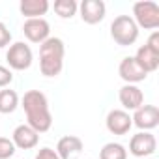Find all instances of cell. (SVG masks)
<instances>
[{"mask_svg": "<svg viewBox=\"0 0 159 159\" xmlns=\"http://www.w3.org/2000/svg\"><path fill=\"white\" fill-rule=\"evenodd\" d=\"M23 109L26 112L28 125L36 133H45L52 125V114L49 111L47 96L39 90H28L23 96Z\"/></svg>", "mask_w": 159, "mask_h": 159, "instance_id": "6da1fadb", "label": "cell"}, {"mask_svg": "<svg viewBox=\"0 0 159 159\" xmlns=\"http://www.w3.org/2000/svg\"><path fill=\"white\" fill-rule=\"evenodd\" d=\"M64 54L66 47L60 38H49L39 45V69L45 77L60 75L64 67Z\"/></svg>", "mask_w": 159, "mask_h": 159, "instance_id": "7a4b0ae2", "label": "cell"}, {"mask_svg": "<svg viewBox=\"0 0 159 159\" xmlns=\"http://www.w3.org/2000/svg\"><path fill=\"white\" fill-rule=\"evenodd\" d=\"M111 38L122 47L133 45L139 39V26L133 21V17L131 15L114 17V21L111 23Z\"/></svg>", "mask_w": 159, "mask_h": 159, "instance_id": "3957f363", "label": "cell"}, {"mask_svg": "<svg viewBox=\"0 0 159 159\" xmlns=\"http://www.w3.org/2000/svg\"><path fill=\"white\" fill-rule=\"evenodd\" d=\"M133 21L137 26L155 30L159 26V6L152 0H140L133 4Z\"/></svg>", "mask_w": 159, "mask_h": 159, "instance_id": "277c9868", "label": "cell"}, {"mask_svg": "<svg viewBox=\"0 0 159 159\" xmlns=\"http://www.w3.org/2000/svg\"><path fill=\"white\" fill-rule=\"evenodd\" d=\"M6 60L10 64L11 69L15 71H25L32 66V60H34V54H32V49L23 43V41H17L13 45H10L8 52H6Z\"/></svg>", "mask_w": 159, "mask_h": 159, "instance_id": "5b68a950", "label": "cell"}, {"mask_svg": "<svg viewBox=\"0 0 159 159\" xmlns=\"http://www.w3.org/2000/svg\"><path fill=\"white\" fill-rule=\"evenodd\" d=\"M155 150H157V140L150 131H140V133L133 135L131 140H129V152L135 157H144L146 159Z\"/></svg>", "mask_w": 159, "mask_h": 159, "instance_id": "8992f818", "label": "cell"}, {"mask_svg": "<svg viewBox=\"0 0 159 159\" xmlns=\"http://www.w3.org/2000/svg\"><path fill=\"white\" fill-rule=\"evenodd\" d=\"M23 34L26 36L28 41L41 45L45 39L51 38L49 36L51 34V25L43 17H39V19H26L25 25H23Z\"/></svg>", "mask_w": 159, "mask_h": 159, "instance_id": "52a82bcc", "label": "cell"}, {"mask_svg": "<svg viewBox=\"0 0 159 159\" xmlns=\"http://www.w3.org/2000/svg\"><path fill=\"white\" fill-rule=\"evenodd\" d=\"M79 11H81V19L86 25H98L105 19L107 6L103 0H83L79 4Z\"/></svg>", "mask_w": 159, "mask_h": 159, "instance_id": "ba28073f", "label": "cell"}, {"mask_svg": "<svg viewBox=\"0 0 159 159\" xmlns=\"http://www.w3.org/2000/svg\"><path fill=\"white\" fill-rule=\"evenodd\" d=\"M131 122L139 129L150 131V129L157 127V124H159V109L155 105H142L135 111V114L131 116Z\"/></svg>", "mask_w": 159, "mask_h": 159, "instance_id": "9c48e42d", "label": "cell"}, {"mask_svg": "<svg viewBox=\"0 0 159 159\" xmlns=\"http://www.w3.org/2000/svg\"><path fill=\"white\" fill-rule=\"evenodd\" d=\"M107 129L112 133V135H127L133 122H131V116L127 111H122V109H112L109 114H107Z\"/></svg>", "mask_w": 159, "mask_h": 159, "instance_id": "30bf717a", "label": "cell"}, {"mask_svg": "<svg viewBox=\"0 0 159 159\" xmlns=\"http://www.w3.org/2000/svg\"><path fill=\"white\" fill-rule=\"evenodd\" d=\"M118 73H120V77L125 81V84H137V83L144 81V79L148 77V73L135 62L133 56H125V58L120 62Z\"/></svg>", "mask_w": 159, "mask_h": 159, "instance_id": "8fae6325", "label": "cell"}, {"mask_svg": "<svg viewBox=\"0 0 159 159\" xmlns=\"http://www.w3.org/2000/svg\"><path fill=\"white\" fill-rule=\"evenodd\" d=\"M15 148H21V150H32L38 146L39 142V133H36L28 124H21L13 129V137H11Z\"/></svg>", "mask_w": 159, "mask_h": 159, "instance_id": "7c38bea8", "label": "cell"}, {"mask_svg": "<svg viewBox=\"0 0 159 159\" xmlns=\"http://www.w3.org/2000/svg\"><path fill=\"white\" fill-rule=\"evenodd\" d=\"M118 99L122 107L127 111H137L139 107L144 105V94L137 84H124L118 92Z\"/></svg>", "mask_w": 159, "mask_h": 159, "instance_id": "4fadbf2b", "label": "cell"}, {"mask_svg": "<svg viewBox=\"0 0 159 159\" xmlns=\"http://www.w3.org/2000/svg\"><path fill=\"white\" fill-rule=\"evenodd\" d=\"M54 152L58 153L60 159H71L73 155L83 152V140L79 137H75V135H66V137H62L58 140Z\"/></svg>", "mask_w": 159, "mask_h": 159, "instance_id": "5bb4252c", "label": "cell"}, {"mask_svg": "<svg viewBox=\"0 0 159 159\" xmlns=\"http://www.w3.org/2000/svg\"><path fill=\"white\" fill-rule=\"evenodd\" d=\"M133 58H135V62H137L146 73H152V71H155V69L159 67V52L152 51L148 45L139 47V51H137V54H135Z\"/></svg>", "mask_w": 159, "mask_h": 159, "instance_id": "9a60e30c", "label": "cell"}, {"mask_svg": "<svg viewBox=\"0 0 159 159\" xmlns=\"http://www.w3.org/2000/svg\"><path fill=\"white\" fill-rule=\"evenodd\" d=\"M19 10L26 19H39L49 11V2L47 0H23L19 4Z\"/></svg>", "mask_w": 159, "mask_h": 159, "instance_id": "2e32d148", "label": "cell"}, {"mask_svg": "<svg viewBox=\"0 0 159 159\" xmlns=\"http://www.w3.org/2000/svg\"><path fill=\"white\" fill-rule=\"evenodd\" d=\"M19 107V96L15 90H0V112L2 114H10Z\"/></svg>", "mask_w": 159, "mask_h": 159, "instance_id": "e0dca14e", "label": "cell"}, {"mask_svg": "<svg viewBox=\"0 0 159 159\" xmlns=\"http://www.w3.org/2000/svg\"><path fill=\"white\" fill-rule=\"evenodd\" d=\"M99 159H127V150L120 142H107L99 152Z\"/></svg>", "mask_w": 159, "mask_h": 159, "instance_id": "ac0fdd59", "label": "cell"}, {"mask_svg": "<svg viewBox=\"0 0 159 159\" xmlns=\"http://www.w3.org/2000/svg\"><path fill=\"white\" fill-rule=\"evenodd\" d=\"M52 8H54L56 15L62 17V19H71L79 11V4L75 0H56Z\"/></svg>", "mask_w": 159, "mask_h": 159, "instance_id": "d6986e66", "label": "cell"}, {"mask_svg": "<svg viewBox=\"0 0 159 159\" xmlns=\"http://www.w3.org/2000/svg\"><path fill=\"white\" fill-rule=\"evenodd\" d=\"M15 152L17 150H15V144L11 139L0 137V159H11Z\"/></svg>", "mask_w": 159, "mask_h": 159, "instance_id": "ffe728a7", "label": "cell"}, {"mask_svg": "<svg viewBox=\"0 0 159 159\" xmlns=\"http://www.w3.org/2000/svg\"><path fill=\"white\" fill-rule=\"evenodd\" d=\"M13 81V73L6 66H0V88H6Z\"/></svg>", "mask_w": 159, "mask_h": 159, "instance_id": "44dd1931", "label": "cell"}, {"mask_svg": "<svg viewBox=\"0 0 159 159\" xmlns=\"http://www.w3.org/2000/svg\"><path fill=\"white\" fill-rule=\"evenodd\" d=\"M10 41H11V32L8 30V26L4 23H0V49L10 45Z\"/></svg>", "mask_w": 159, "mask_h": 159, "instance_id": "7402d4cb", "label": "cell"}, {"mask_svg": "<svg viewBox=\"0 0 159 159\" xmlns=\"http://www.w3.org/2000/svg\"><path fill=\"white\" fill-rule=\"evenodd\" d=\"M34 159H60V157H58V153H56L52 148H41V150L36 153Z\"/></svg>", "mask_w": 159, "mask_h": 159, "instance_id": "603a6c76", "label": "cell"}, {"mask_svg": "<svg viewBox=\"0 0 159 159\" xmlns=\"http://www.w3.org/2000/svg\"><path fill=\"white\" fill-rule=\"evenodd\" d=\"M146 45L152 49V51H155V52H159V32H153L150 38H148V41H146Z\"/></svg>", "mask_w": 159, "mask_h": 159, "instance_id": "cb8c5ba5", "label": "cell"}]
</instances>
